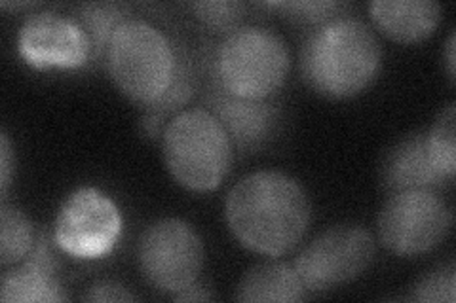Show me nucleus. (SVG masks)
<instances>
[{"label": "nucleus", "instance_id": "obj_15", "mask_svg": "<svg viewBox=\"0 0 456 303\" xmlns=\"http://www.w3.org/2000/svg\"><path fill=\"white\" fill-rule=\"evenodd\" d=\"M306 288L295 267L283 262H265L241 277L236 299L244 303H293L305 298Z\"/></svg>", "mask_w": 456, "mask_h": 303}, {"label": "nucleus", "instance_id": "obj_8", "mask_svg": "<svg viewBox=\"0 0 456 303\" xmlns=\"http://www.w3.org/2000/svg\"><path fill=\"white\" fill-rule=\"evenodd\" d=\"M377 244L362 226H335L314 239L295 259V271L310 292H325L358 279L373 262Z\"/></svg>", "mask_w": 456, "mask_h": 303}, {"label": "nucleus", "instance_id": "obj_6", "mask_svg": "<svg viewBox=\"0 0 456 303\" xmlns=\"http://www.w3.org/2000/svg\"><path fill=\"white\" fill-rule=\"evenodd\" d=\"M452 227V209L434 190L392 194L379 214V239L395 256L434 251Z\"/></svg>", "mask_w": 456, "mask_h": 303}, {"label": "nucleus", "instance_id": "obj_1", "mask_svg": "<svg viewBox=\"0 0 456 303\" xmlns=\"http://www.w3.org/2000/svg\"><path fill=\"white\" fill-rule=\"evenodd\" d=\"M224 214L232 235L246 249L276 258L301 243L312 207L295 179L278 171H259L234 184Z\"/></svg>", "mask_w": 456, "mask_h": 303}, {"label": "nucleus", "instance_id": "obj_27", "mask_svg": "<svg viewBox=\"0 0 456 303\" xmlns=\"http://www.w3.org/2000/svg\"><path fill=\"white\" fill-rule=\"evenodd\" d=\"M33 6L31 3H16V4H10V3H3V8H13V10H20V8H28Z\"/></svg>", "mask_w": 456, "mask_h": 303}, {"label": "nucleus", "instance_id": "obj_10", "mask_svg": "<svg viewBox=\"0 0 456 303\" xmlns=\"http://www.w3.org/2000/svg\"><path fill=\"white\" fill-rule=\"evenodd\" d=\"M18 52L35 68H80L90 61L92 40L80 21L42 12L21 25Z\"/></svg>", "mask_w": 456, "mask_h": 303}, {"label": "nucleus", "instance_id": "obj_26", "mask_svg": "<svg viewBox=\"0 0 456 303\" xmlns=\"http://www.w3.org/2000/svg\"><path fill=\"white\" fill-rule=\"evenodd\" d=\"M454 33L449 35V40H447V50H445V61H447V72H449V78L451 82L454 80V63H456V57H454Z\"/></svg>", "mask_w": 456, "mask_h": 303}, {"label": "nucleus", "instance_id": "obj_16", "mask_svg": "<svg viewBox=\"0 0 456 303\" xmlns=\"http://www.w3.org/2000/svg\"><path fill=\"white\" fill-rule=\"evenodd\" d=\"M177 55H179V63H177V72L175 78L171 82L167 92L162 95L160 100L147 110L145 118H142V132L147 133V137H159L164 132V122L175 114L181 107H184L192 99L196 92V82H198V72L194 65V57L191 52L184 48L181 42H177Z\"/></svg>", "mask_w": 456, "mask_h": 303}, {"label": "nucleus", "instance_id": "obj_11", "mask_svg": "<svg viewBox=\"0 0 456 303\" xmlns=\"http://www.w3.org/2000/svg\"><path fill=\"white\" fill-rule=\"evenodd\" d=\"M206 105L226 129L228 137L240 152L261 150L276 135L281 122V112L274 103L232 97L211 80L206 93Z\"/></svg>", "mask_w": 456, "mask_h": 303}, {"label": "nucleus", "instance_id": "obj_9", "mask_svg": "<svg viewBox=\"0 0 456 303\" xmlns=\"http://www.w3.org/2000/svg\"><path fill=\"white\" fill-rule=\"evenodd\" d=\"M122 234V214L114 201L95 187H80L57 212L53 241L78 259L107 256Z\"/></svg>", "mask_w": 456, "mask_h": 303}, {"label": "nucleus", "instance_id": "obj_21", "mask_svg": "<svg viewBox=\"0 0 456 303\" xmlns=\"http://www.w3.org/2000/svg\"><path fill=\"white\" fill-rule=\"evenodd\" d=\"M196 18L219 33H232L246 18V4L241 3H196L192 4Z\"/></svg>", "mask_w": 456, "mask_h": 303}, {"label": "nucleus", "instance_id": "obj_24", "mask_svg": "<svg viewBox=\"0 0 456 303\" xmlns=\"http://www.w3.org/2000/svg\"><path fill=\"white\" fill-rule=\"evenodd\" d=\"M12 171H13V154L10 147V139L6 133H3L0 135V195H3V203L8 197Z\"/></svg>", "mask_w": 456, "mask_h": 303}, {"label": "nucleus", "instance_id": "obj_13", "mask_svg": "<svg viewBox=\"0 0 456 303\" xmlns=\"http://www.w3.org/2000/svg\"><path fill=\"white\" fill-rule=\"evenodd\" d=\"M380 179L390 195L409 190L441 192L451 186L432 165L424 133L407 137L397 144L382 163Z\"/></svg>", "mask_w": 456, "mask_h": 303}, {"label": "nucleus", "instance_id": "obj_2", "mask_svg": "<svg viewBox=\"0 0 456 303\" xmlns=\"http://www.w3.org/2000/svg\"><path fill=\"white\" fill-rule=\"evenodd\" d=\"M382 67L380 42L369 25L335 18L312 31L301 50L303 78L330 99H350L369 88Z\"/></svg>", "mask_w": 456, "mask_h": 303}, {"label": "nucleus", "instance_id": "obj_7", "mask_svg": "<svg viewBox=\"0 0 456 303\" xmlns=\"http://www.w3.org/2000/svg\"><path fill=\"white\" fill-rule=\"evenodd\" d=\"M204 243L194 227L164 219L145 229L139 241V267L160 292L175 296L196 284L204 267Z\"/></svg>", "mask_w": 456, "mask_h": 303}, {"label": "nucleus", "instance_id": "obj_25", "mask_svg": "<svg viewBox=\"0 0 456 303\" xmlns=\"http://www.w3.org/2000/svg\"><path fill=\"white\" fill-rule=\"evenodd\" d=\"M174 299L175 301H208V299H213V294H209L202 286L192 284L187 288V291L175 294Z\"/></svg>", "mask_w": 456, "mask_h": 303}, {"label": "nucleus", "instance_id": "obj_12", "mask_svg": "<svg viewBox=\"0 0 456 303\" xmlns=\"http://www.w3.org/2000/svg\"><path fill=\"white\" fill-rule=\"evenodd\" d=\"M0 299L25 303H53L67 299L63 284L57 277V259L46 232L40 229L35 247L27 254L25 262L3 277Z\"/></svg>", "mask_w": 456, "mask_h": 303}, {"label": "nucleus", "instance_id": "obj_5", "mask_svg": "<svg viewBox=\"0 0 456 303\" xmlns=\"http://www.w3.org/2000/svg\"><path fill=\"white\" fill-rule=\"evenodd\" d=\"M162 154L167 171L192 192L221 186L234 160V144L221 122L206 108L175 114L162 132Z\"/></svg>", "mask_w": 456, "mask_h": 303}, {"label": "nucleus", "instance_id": "obj_23", "mask_svg": "<svg viewBox=\"0 0 456 303\" xmlns=\"http://www.w3.org/2000/svg\"><path fill=\"white\" fill-rule=\"evenodd\" d=\"M86 301H134L135 296L132 292H127V288L112 283V281H99L94 283L88 292L84 294Z\"/></svg>", "mask_w": 456, "mask_h": 303}, {"label": "nucleus", "instance_id": "obj_14", "mask_svg": "<svg viewBox=\"0 0 456 303\" xmlns=\"http://www.w3.org/2000/svg\"><path fill=\"white\" fill-rule=\"evenodd\" d=\"M441 6L432 0H375L369 4L377 28L399 44L430 36L441 21Z\"/></svg>", "mask_w": 456, "mask_h": 303}, {"label": "nucleus", "instance_id": "obj_17", "mask_svg": "<svg viewBox=\"0 0 456 303\" xmlns=\"http://www.w3.org/2000/svg\"><path fill=\"white\" fill-rule=\"evenodd\" d=\"M80 25L92 40V60L105 61L114 31L127 18V6L117 3H92L80 6Z\"/></svg>", "mask_w": 456, "mask_h": 303}, {"label": "nucleus", "instance_id": "obj_18", "mask_svg": "<svg viewBox=\"0 0 456 303\" xmlns=\"http://www.w3.org/2000/svg\"><path fill=\"white\" fill-rule=\"evenodd\" d=\"M37 235L27 216L6 201L0 207V266L8 267L21 262L33 251Z\"/></svg>", "mask_w": 456, "mask_h": 303}, {"label": "nucleus", "instance_id": "obj_19", "mask_svg": "<svg viewBox=\"0 0 456 303\" xmlns=\"http://www.w3.org/2000/svg\"><path fill=\"white\" fill-rule=\"evenodd\" d=\"M454 103L447 105L439 112L430 133H426L428 154H430L432 165L445 180L452 182L456 172V122H454Z\"/></svg>", "mask_w": 456, "mask_h": 303}, {"label": "nucleus", "instance_id": "obj_22", "mask_svg": "<svg viewBox=\"0 0 456 303\" xmlns=\"http://www.w3.org/2000/svg\"><path fill=\"white\" fill-rule=\"evenodd\" d=\"M273 8L285 10L288 18L303 25H323L337 18V13L345 8L338 3H274Z\"/></svg>", "mask_w": 456, "mask_h": 303}, {"label": "nucleus", "instance_id": "obj_20", "mask_svg": "<svg viewBox=\"0 0 456 303\" xmlns=\"http://www.w3.org/2000/svg\"><path fill=\"white\" fill-rule=\"evenodd\" d=\"M456 298V269L454 264H444L436 267L412 288L411 299L432 301V303H454Z\"/></svg>", "mask_w": 456, "mask_h": 303}, {"label": "nucleus", "instance_id": "obj_3", "mask_svg": "<svg viewBox=\"0 0 456 303\" xmlns=\"http://www.w3.org/2000/svg\"><path fill=\"white\" fill-rule=\"evenodd\" d=\"M208 76L238 99L266 100L288 78L289 52L285 42L263 27H238L209 57Z\"/></svg>", "mask_w": 456, "mask_h": 303}, {"label": "nucleus", "instance_id": "obj_4", "mask_svg": "<svg viewBox=\"0 0 456 303\" xmlns=\"http://www.w3.org/2000/svg\"><path fill=\"white\" fill-rule=\"evenodd\" d=\"M105 61L117 88L135 105L149 108L175 78L177 42L147 21L126 20L112 35Z\"/></svg>", "mask_w": 456, "mask_h": 303}]
</instances>
